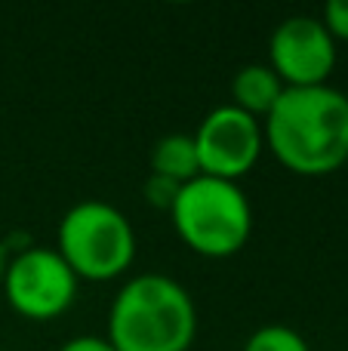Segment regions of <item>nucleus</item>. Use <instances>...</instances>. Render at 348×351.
Instances as JSON below:
<instances>
[{"label":"nucleus","instance_id":"obj_1","mask_svg":"<svg viewBox=\"0 0 348 351\" xmlns=\"http://www.w3.org/2000/svg\"><path fill=\"white\" fill-rule=\"evenodd\" d=\"M265 148L296 176H330L348 164V96L336 86L284 90L262 121Z\"/></svg>","mask_w":348,"mask_h":351},{"label":"nucleus","instance_id":"obj_9","mask_svg":"<svg viewBox=\"0 0 348 351\" xmlns=\"http://www.w3.org/2000/svg\"><path fill=\"white\" fill-rule=\"evenodd\" d=\"M151 164V176H164V179L185 185V182L201 176V164H197V148L191 133H166L151 145L148 154Z\"/></svg>","mask_w":348,"mask_h":351},{"label":"nucleus","instance_id":"obj_2","mask_svg":"<svg viewBox=\"0 0 348 351\" xmlns=\"http://www.w3.org/2000/svg\"><path fill=\"white\" fill-rule=\"evenodd\" d=\"M195 336V299L164 271L133 274L111 299L105 339L114 351H188Z\"/></svg>","mask_w":348,"mask_h":351},{"label":"nucleus","instance_id":"obj_10","mask_svg":"<svg viewBox=\"0 0 348 351\" xmlns=\"http://www.w3.org/2000/svg\"><path fill=\"white\" fill-rule=\"evenodd\" d=\"M240 351H312L306 336L287 324H265L247 336Z\"/></svg>","mask_w":348,"mask_h":351},{"label":"nucleus","instance_id":"obj_6","mask_svg":"<svg viewBox=\"0 0 348 351\" xmlns=\"http://www.w3.org/2000/svg\"><path fill=\"white\" fill-rule=\"evenodd\" d=\"M197 148L201 176L213 179L240 182L253 167L259 164L265 152L262 121L234 108L232 102L216 105L191 133Z\"/></svg>","mask_w":348,"mask_h":351},{"label":"nucleus","instance_id":"obj_5","mask_svg":"<svg viewBox=\"0 0 348 351\" xmlns=\"http://www.w3.org/2000/svg\"><path fill=\"white\" fill-rule=\"evenodd\" d=\"M3 299L18 317L25 321H53L62 317L74 305L80 280L65 265L55 247L31 243L22 247L3 268Z\"/></svg>","mask_w":348,"mask_h":351},{"label":"nucleus","instance_id":"obj_3","mask_svg":"<svg viewBox=\"0 0 348 351\" xmlns=\"http://www.w3.org/2000/svg\"><path fill=\"white\" fill-rule=\"evenodd\" d=\"M170 222L191 253L203 259H228L250 243L253 204L240 182L197 176L179 188Z\"/></svg>","mask_w":348,"mask_h":351},{"label":"nucleus","instance_id":"obj_4","mask_svg":"<svg viewBox=\"0 0 348 351\" xmlns=\"http://www.w3.org/2000/svg\"><path fill=\"white\" fill-rule=\"evenodd\" d=\"M55 253L77 280L108 284L133 268L136 231L127 213L108 200H77L68 206L55 231Z\"/></svg>","mask_w":348,"mask_h":351},{"label":"nucleus","instance_id":"obj_13","mask_svg":"<svg viewBox=\"0 0 348 351\" xmlns=\"http://www.w3.org/2000/svg\"><path fill=\"white\" fill-rule=\"evenodd\" d=\"M59 351H114L105 336H96V333H80V336H71L59 346Z\"/></svg>","mask_w":348,"mask_h":351},{"label":"nucleus","instance_id":"obj_14","mask_svg":"<svg viewBox=\"0 0 348 351\" xmlns=\"http://www.w3.org/2000/svg\"><path fill=\"white\" fill-rule=\"evenodd\" d=\"M3 268H6V259L0 256V284H3Z\"/></svg>","mask_w":348,"mask_h":351},{"label":"nucleus","instance_id":"obj_11","mask_svg":"<svg viewBox=\"0 0 348 351\" xmlns=\"http://www.w3.org/2000/svg\"><path fill=\"white\" fill-rule=\"evenodd\" d=\"M179 188H182V185H176V182H170V179H164V176H151V173H148L142 194H145V200L154 206V210L170 213V210H173V200H176V194H179Z\"/></svg>","mask_w":348,"mask_h":351},{"label":"nucleus","instance_id":"obj_7","mask_svg":"<svg viewBox=\"0 0 348 351\" xmlns=\"http://www.w3.org/2000/svg\"><path fill=\"white\" fill-rule=\"evenodd\" d=\"M265 65L287 90L324 86L336 68V40L318 16H287L271 31Z\"/></svg>","mask_w":348,"mask_h":351},{"label":"nucleus","instance_id":"obj_12","mask_svg":"<svg viewBox=\"0 0 348 351\" xmlns=\"http://www.w3.org/2000/svg\"><path fill=\"white\" fill-rule=\"evenodd\" d=\"M318 19L324 22V28L330 31L333 40L348 43V0H330Z\"/></svg>","mask_w":348,"mask_h":351},{"label":"nucleus","instance_id":"obj_8","mask_svg":"<svg viewBox=\"0 0 348 351\" xmlns=\"http://www.w3.org/2000/svg\"><path fill=\"white\" fill-rule=\"evenodd\" d=\"M284 90L287 86L265 62H250V65L238 68L232 80V105L253 114L256 121H265L269 111L277 105V99L284 96Z\"/></svg>","mask_w":348,"mask_h":351}]
</instances>
